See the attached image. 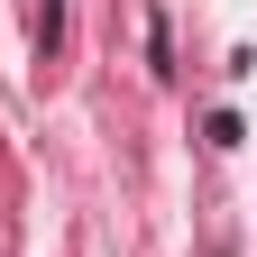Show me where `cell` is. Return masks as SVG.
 <instances>
[{
	"label": "cell",
	"mask_w": 257,
	"mask_h": 257,
	"mask_svg": "<svg viewBox=\"0 0 257 257\" xmlns=\"http://www.w3.org/2000/svg\"><path fill=\"white\" fill-rule=\"evenodd\" d=\"M64 46V0H46V10H37V55H55Z\"/></svg>",
	"instance_id": "6da1fadb"
},
{
	"label": "cell",
	"mask_w": 257,
	"mask_h": 257,
	"mask_svg": "<svg viewBox=\"0 0 257 257\" xmlns=\"http://www.w3.org/2000/svg\"><path fill=\"white\" fill-rule=\"evenodd\" d=\"M239 74H257V46H248V55H239Z\"/></svg>",
	"instance_id": "7a4b0ae2"
}]
</instances>
